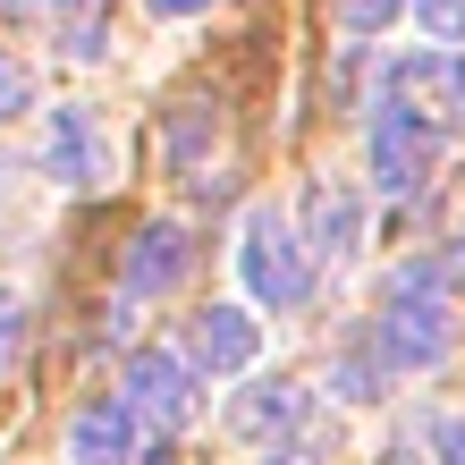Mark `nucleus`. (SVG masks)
I'll list each match as a JSON object with an SVG mask.
<instances>
[{
  "mask_svg": "<svg viewBox=\"0 0 465 465\" xmlns=\"http://www.w3.org/2000/svg\"><path fill=\"white\" fill-rule=\"evenodd\" d=\"M25 331H35V313H25V296H9V288H0V372H9L17 355H25Z\"/></svg>",
  "mask_w": 465,
  "mask_h": 465,
  "instance_id": "obj_15",
  "label": "nucleus"
},
{
  "mask_svg": "<svg viewBox=\"0 0 465 465\" xmlns=\"http://www.w3.org/2000/svg\"><path fill=\"white\" fill-rule=\"evenodd\" d=\"M415 17L431 43H465V0H415Z\"/></svg>",
  "mask_w": 465,
  "mask_h": 465,
  "instance_id": "obj_17",
  "label": "nucleus"
},
{
  "mask_svg": "<svg viewBox=\"0 0 465 465\" xmlns=\"http://www.w3.org/2000/svg\"><path fill=\"white\" fill-rule=\"evenodd\" d=\"M372 339H381V364H390V372H431V364L457 347L449 271H440V262H406L398 280H390V296H381Z\"/></svg>",
  "mask_w": 465,
  "mask_h": 465,
  "instance_id": "obj_1",
  "label": "nucleus"
},
{
  "mask_svg": "<svg viewBox=\"0 0 465 465\" xmlns=\"http://www.w3.org/2000/svg\"><path fill=\"white\" fill-rule=\"evenodd\" d=\"M43 0H0V25H17V17H35Z\"/></svg>",
  "mask_w": 465,
  "mask_h": 465,
  "instance_id": "obj_21",
  "label": "nucleus"
},
{
  "mask_svg": "<svg viewBox=\"0 0 465 465\" xmlns=\"http://www.w3.org/2000/svg\"><path fill=\"white\" fill-rule=\"evenodd\" d=\"M186 262H195L186 229L178 221H144L127 237V254H119V296H170L186 280Z\"/></svg>",
  "mask_w": 465,
  "mask_h": 465,
  "instance_id": "obj_7",
  "label": "nucleus"
},
{
  "mask_svg": "<svg viewBox=\"0 0 465 465\" xmlns=\"http://www.w3.org/2000/svg\"><path fill=\"white\" fill-rule=\"evenodd\" d=\"M153 17H195V9H212V0H144Z\"/></svg>",
  "mask_w": 465,
  "mask_h": 465,
  "instance_id": "obj_20",
  "label": "nucleus"
},
{
  "mask_svg": "<svg viewBox=\"0 0 465 465\" xmlns=\"http://www.w3.org/2000/svg\"><path fill=\"white\" fill-rule=\"evenodd\" d=\"M43 178H60V186H94V178H102V119H94V111H51Z\"/></svg>",
  "mask_w": 465,
  "mask_h": 465,
  "instance_id": "obj_10",
  "label": "nucleus"
},
{
  "mask_svg": "<svg viewBox=\"0 0 465 465\" xmlns=\"http://www.w3.org/2000/svg\"><path fill=\"white\" fill-rule=\"evenodd\" d=\"M229 431L245 449H280L305 431V381H245L229 398Z\"/></svg>",
  "mask_w": 465,
  "mask_h": 465,
  "instance_id": "obj_6",
  "label": "nucleus"
},
{
  "mask_svg": "<svg viewBox=\"0 0 465 465\" xmlns=\"http://www.w3.org/2000/svg\"><path fill=\"white\" fill-rule=\"evenodd\" d=\"M364 161H372V178L390 186V195H415V186L431 178V161H440V144H431V127H415L406 111H390V102H381V111H372Z\"/></svg>",
  "mask_w": 465,
  "mask_h": 465,
  "instance_id": "obj_5",
  "label": "nucleus"
},
{
  "mask_svg": "<svg viewBox=\"0 0 465 465\" xmlns=\"http://www.w3.org/2000/svg\"><path fill=\"white\" fill-rule=\"evenodd\" d=\"M127 457H135L127 406H76L68 415V465H127Z\"/></svg>",
  "mask_w": 465,
  "mask_h": 465,
  "instance_id": "obj_11",
  "label": "nucleus"
},
{
  "mask_svg": "<svg viewBox=\"0 0 465 465\" xmlns=\"http://www.w3.org/2000/svg\"><path fill=\"white\" fill-rule=\"evenodd\" d=\"M296 237H305V254H322V262H347L355 245H364V195H355L347 178H313Z\"/></svg>",
  "mask_w": 465,
  "mask_h": 465,
  "instance_id": "obj_8",
  "label": "nucleus"
},
{
  "mask_svg": "<svg viewBox=\"0 0 465 465\" xmlns=\"http://www.w3.org/2000/svg\"><path fill=\"white\" fill-rule=\"evenodd\" d=\"M390 111H406L415 127H465V60L457 51H415V60H398L390 76Z\"/></svg>",
  "mask_w": 465,
  "mask_h": 465,
  "instance_id": "obj_4",
  "label": "nucleus"
},
{
  "mask_svg": "<svg viewBox=\"0 0 465 465\" xmlns=\"http://www.w3.org/2000/svg\"><path fill=\"white\" fill-rule=\"evenodd\" d=\"M262 465H322L313 449H280V457H262Z\"/></svg>",
  "mask_w": 465,
  "mask_h": 465,
  "instance_id": "obj_22",
  "label": "nucleus"
},
{
  "mask_svg": "<svg viewBox=\"0 0 465 465\" xmlns=\"http://www.w3.org/2000/svg\"><path fill=\"white\" fill-rule=\"evenodd\" d=\"M237 271H245V296L271 305V313H296L313 296V254H305V237H296V221H288L280 203H254V212H245Z\"/></svg>",
  "mask_w": 465,
  "mask_h": 465,
  "instance_id": "obj_2",
  "label": "nucleus"
},
{
  "mask_svg": "<svg viewBox=\"0 0 465 465\" xmlns=\"http://www.w3.org/2000/svg\"><path fill=\"white\" fill-rule=\"evenodd\" d=\"M381 372H390V364H372L364 347H347L339 364H331V398H339V406H372V398H381Z\"/></svg>",
  "mask_w": 465,
  "mask_h": 465,
  "instance_id": "obj_14",
  "label": "nucleus"
},
{
  "mask_svg": "<svg viewBox=\"0 0 465 465\" xmlns=\"http://www.w3.org/2000/svg\"><path fill=\"white\" fill-rule=\"evenodd\" d=\"M254 355H262V331H254V313H237V305H203L195 331H186V364L212 372V381L245 372Z\"/></svg>",
  "mask_w": 465,
  "mask_h": 465,
  "instance_id": "obj_9",
  "label": "nucleus"
},
{
  "mask_svg": "<svg viewBox=\"0 0 465 465\" xmlns=\"http://www.w3.org/2000/svg\"><path fill=\"white\" fill-rule=\"evenodd\" d=\"M431 440H440V449H431L440 465H465V423H457V415H449V423H431Z\"/></svg>",
  "mask_w": 465,
  "mask_h": 465,
  "instance_id": "obj_19",
  "label": "nucleus"
},
{
  "mask_svg": "<svg viewBox=\"0 0 465 465\" xmlns=\"http://www.w3.org/2000/svg\"><path fill=\"white\" fill-rule=\"evenodd\" d=\"M203 127H212V102H178V111H170V161L195 186H203Z\"/></svg>",
  "mask_w": 465,
  "mask_h": 465,
  "instance_id": "obj_13",
  "label": "nucleus"
},
{
  "mask_svg": "<svg viewBox=\"0 0 465 465\" xmlns=\"http://www.w3.org/2000/svg\"><path fill=\"white\" fill-rule=\"evenodd\" d=\"M195 406H203V390H195V364H186L178 347H144L127 364V415L144 423V431H186L195 423Z\"/></svg>",
  "mask_w": 465,
  "mask_h": 465,
  "instance_id": "obj_3",
  "label": "nucleus"
},
{
  "mask_svg": "<svg viewBox=\"0 0 465 465\" xmlns=\"http://www.w3.org/2000/svg\"><path fill=\"white\" fill-rule=\"evenodd\" d=\"M406 0H339V25L347 35H381V25H398Z\"/></svg>",
  "mask_w": 465,
  "mask_h": 465,
  "instance_id": "obj_16",
  "label": "nucleus"
},
{
  "mask_svg": "<svg viewBox=\"0 0 465 465\" xmlns=\"http://www.w3.org/2000/svg\"><path fill=\"white\" fill-rule=\"evenodd\" d=\"M60 51L68 60H102L111 51V0H60Z\"/></svg>",
  "mask_w": 465,
  "mask_h": 465,
  "instance_id": "obj_12",
  "label": "nucleus"
},
{
  "mask_svg": "<svg viewBox=\"0 0 465 465\" xmlns=\"http://www.w3.org/2000/svg\"><path fill=\"white\" fill-rule=\"evenodd\" d=\"M25 94H35V85H25V68H17V60H0V127L25 111Z\"/></svg>",
  "mask_w": 465,
  "mask_h": 465,
  "instance_id": "obj_18",
  "label": "nucleus"
}]
</instances>
